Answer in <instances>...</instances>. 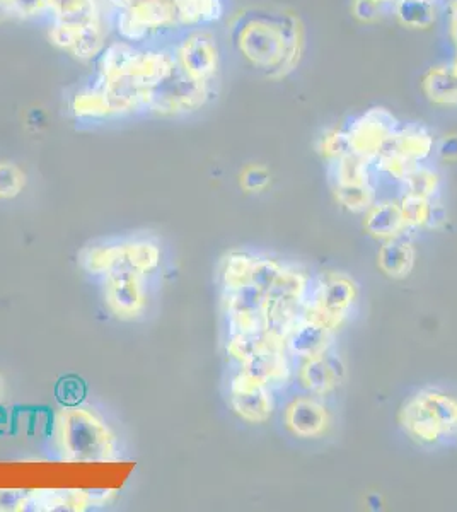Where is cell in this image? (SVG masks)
Instances as JSON below:
<instances>
[{"label": "cell", "mask_w": 457, "mask_h": 512, "mask_svg": "<svg viewBox=\"0 0 457 512\" xmlns=\"http://www.w3.org/2000/svg\"><path fill=\"white\" fill-rule=\"evenodd\" d=\"M444 14H446L447 38L451 41L452 48L457 50V0H446Z\"/></svg>", "instance_id": "8d00e7d4"}, {"label": "cell", "mask_w": 457, "mask_h": 512, "mask_svg": "<svg viewBox=\"0 0 457 512\" xmlns=\"http://www.w3.org/2000/svg\"><path fill=\"white\" fill-rule=\"evenodd\" d=\"M174 59L185 76L217 89L222 74V48L210 28L181 30L171 40Z\"/></svg>", "instance_id": "8992f818"}, {"label": "cell", "mask_w": 457, "mask_h": 512, "mask_svg": "<svg viewBox=\"0 0 457 512\" xmlns=\"http://www.w3.org/2000/svg\"><path fill=\"white\" fill-rule=\"evenodd\" d=\"M440 2H446V0H440Z\"/></svg>", "instance_id": "7bdbcfd3"}, {"label": "cell", "mask_w": 457, "mask_h": 512, "mask_svg": "<svg viewBox=\"0 0 457 512\" xmlns=\"http://www.w3.org/2000/svg\"><path fill=\"white\" fill-rule=\"evenodd\" d=\"M440 188H442V176L439 171L427 163H418L410 169V173L401 183L400 195L432 200L439 197Z\"/></svg>", "instance_id": "484cf974"}, {"label": "cell", "mask_w": 457, "mask_h": 512, "mask_svg": "<svg viewBox=\"0 0 457 512\" xmlns=\"http://www.w3.org/2000/svg\"><path fill=\"white\" fill-rule=\"evenodd\" d=\"M128 262L132 267L137 268L140 274L151 272L159 262V250L151 243H134L127 245Z\"/></svg>", "instance_id": "4dcf8cb0"}, {"label": "cell", "mask_w": 457, "mask_h": 512, "mask_svg": "<svg viewBox=\"0 0 457 512\" xmlns=\"http://www.w3.org/2000/svg\"><path fill=\"white\" fill-rule=\"evenodd\" d=\"M420 89L430 105L457 108V76L451 62L435 64L425 70Z\"/></svg>", "instance_id": "d6986e66"}, {"label": "cell", "mask_w": 457, "mask_h": 512, "mask_svg": "<svg viewBox=\"0 0 457 512\" xmlns=\"http://www.w3.org/2000/svg\"><path fill=\"white\" fill-rule=\"evenodd\" d=\"M57 443L67 463H108L116 458L115 436L87 408L65 407L58 414Z\"/></svg>", "instance_id": "3957f363"}, {"label": "cell", "mask_w": 457, "mask_h": 512, "mask_svg": "<svg viewBox=\"0 0 457 512\" xmlns=\"http://www.w3.org/2000/svg\"><path fill=\"white\" fill-rule=\"evenodd\" d=\"M142 275L128 262L127 245L122 262L106 272V301L116 315L134 318L145 306V291Z\"/></svg>", "instance_id": "30bf717a"}, {"label": "cell", "mask_w": 457, "mask_h": 512, "mask_svg": "<svg viewBox=\"0 0 457 512\" xmlns=\"http://www.w3.org/2000/svg\"><path fill=\"white\" fill-rule=\"evenodd\" d=\"M69 108L79 122L101 123L116 118L105 89L94 77L93 81L81 84L70 93Z\"/></svg>", "instance_id": "e0dca14e"}, {"label": "cell", "mask_w": 457, "mask_h": 512, "mask_svg": "<svg viewBox=\"0 0 457 512\" xmlns=\"http://www.w3.org/2000/svg\"><path fill=\"white\" fill-rule=\"evenodd\" d=\"M29 494L24 490H0V512H18L28 509Z\"/></svg>", "instance_id": "e575fe53"}, {"label": "cell", "mask_w": 457, "mask_h": 512, "mask_svg": "<svg viewBox=\"0 0 457 512\" xmlns=\"http://www.w3.org/2000/svg\"><path fill=\"white\" fill-rule=\"evenodd\" d=\"M275 391L261 384L249 383L234 376L229 388V400L236 414L248 424H265L275 410Z\"/></svg>", "instance_id": "5bb4252c"}, {"label": "cell", "mask_w": 457, "mask_h": 512, "mask_svg": "<svg viewBox=\"0 0 457 512\" xmlns=\"http://www.w3.org/2000/svg\"><path fill=\"white\" fill-rule=\"evenodd\" d=\"M11 18V14L7 11V7L4 6V2L0 0V23H4V21H9Z\"/></svg>", "instance_id": "ab89813d"}, {"label": "cell", "mask_w": 457, "mask_h": 512, "mask_svg": "<svg viewBox=\"0 0 457 512\" xmlns=\"http://www.w3.org/2000/svg\"><path fill=\"white\" fill-rule=\"evenodd\" d=\"M401 431L422 448H440L457 441V395L440 388H422L403 403Z\"/></svg>", "instance_id": "7a4b0ae2"}, {"label": "cell", "mask_w": 457, "mask_h": 512, "mask_svg": "<svg viewBox=\"0 0 457 512\" xmlns=\"http://www.w3.org/2000/svg\"><path fill=\"white\" fill-rule=\"evenodd\" d=\"M106 18L118 40L134 45L168 43L181 31L174 0H139Z\"/></svg>", "instance_id": "277c9868"}, {"label": "cell", "mask_w": 457, "mask_h": 512, "mask_svg": "<svg viewBox=\"0 0 457 512\" xmlns=\"http://www.w3.org/2000/svg\"><path fill=\"white\" fill-rule=\"evenodd\" d=\"M435 154L446 163L457 161V135L451 134L435 142Z\"/></svg>", "instance_id": "d590c367"}, {"label": "cell", "mask_w": 457, "mask_h": 512, "mask_svg": "<svg viewBox=\"0 0 457 512\" xmlns=\"http://www.w3.org/2000/svg\"><path fill=\"white\" fill-rule=\"evenodd\" d=\"M400 125L401 122L394 117L393 111L384 106H372L360 113L359 117L352 118L345 127L348 149L372 163L379 154L388 149L389 142Z\"/></svg>", "instance_id": "9c48e42d"}, {"label": "cell", "mask_w": 457, "mask_h": 512, "mask_svg": "<svg viewBox=\"0 0 457 512\" xmlns=\"http://www.w3.org/2000/svg\"><path fill=\"white\" fill-rule=\"evenodd\" d=\"M48 21H91L106 16L103 0H45Z\"/></svg>", "instance_id": "d4e9b609"}, {"label": "cell", "mask_w": 457, "mask_h": 512, "mask_svg": "<svg viewBox=\"0 0 457 512\" xmlns=\"http://www.w3.org/2000/svg\"><path fill=\"white\" fill-rule=\"evenodd\" d=\"M241 185H243L246 192H261V190H265L270 185V173L263 166L251 164V166L244 169L243 175H241Z\"/></svg>", "instance_id": "836d02e7"}, {"label": "cell", "mask_w": 457, "mask_h": 512, "mask_svg": "<svg viewBox=\"0 0 457 512\" xmlns=\"http://www.w3.org/2000/svg\"><path fill=\"white\" fill-rule=\"evenodd\" d=\"M333 340L335 332H331L330 328L301 316L285 337V349L292 361H302L331 349L335 344Z\"/></svg>", "instance_id": "9a60e30c"}, {"label": "cell", "mask_w": 457, "mask_h": 512, "mask_svg": "<svg viewBox=\"0 0 457 512\" xmlns=\"http://www.w3.org/2000/svg\"><path fill=\"white\" fill-rule=\"evenodd\" d=\"M444 4L440 0H396L389 16L408 30H430L444 14Z\"/></svg>", "instance_id": "ffe728a7"}, {"label": "cell", "mask_w": 457, "mask_h": 512, "mask_svg": "<svg viewBox=\"0 0 457 512\" xmlns=\"http://www.w3.org/2000/svg\"><path fill=\"white\" fill-rule=\"evenodd\" d=\"M227 38L236 57L268 81L292 76L307 50L304 21L289 7L239 9L227 21Z\"/></svg>", "instance_id": "6da1fadb"}, {"label": "cell", "mask_w": 457, "mask_h": 512, "mask_svg": "<svg viewBox=\"0 0 457 512\" xmlns=\"http://www.w3.org/2000/svg\"><path fill=\"white\" fill-rule=\"evenodd\" d=\"M181 30L210 28L226 16V0H174Z\"/></svg>", "instance_id": "603a6c76"}, {"label": "cell", "mask_w": 457, "mask_h": 512, "mask_svg": "<svg viewBox=\"0 0 457 512\" xmlns=\"http://www.w3.org/2000/svg\"><path fill=\"white\" fill-rule=\"evenodd\" d=\"M449 62H451L452 69H454V72H456L457 76V50H454V55H452V59L449 60Z\"/></svg>", "instance_id": "b9f144b4"}, {"label": "cell", "mask_w": 457, "mask_h": 512, "mask_svg": "<svg viewBox=\"0 0 457 512\" xmlns=\"http://www.w3.org/2000/svg\"><path fill=\"white\" fill-rule=\"evenodd\" d=\"M434 134L423 123H401L386 151L394 152L410 163H427L435 152Z\"/></svg>", "instance_id": "2e32d148"}, {"label": "cell", "mask_w": 457, "mask_h": 512, "mask_svg": "<svg viewBox=\"0 0 457 512\" xmlns=\"http://www.w3.org/2000/svg\"><path fill=\"white\" fill-rule=\"evenodd\" d=\"M4 395H6V384H4V379L0 376V402L4 400Z\"/></svg>", "instance_id": "60d3db41"}, {"label": "cell", "mask_w": 457, "mask_h": 512, "mask_svg": "<svg viewBox=\"0 0 457 512\" xmlns=\"http://www.w3.org/2000/svg\"><path fill=\"white\" fill-rule=\"evenodd\" d=\"M26 185L23 171L12 163H0V198L18 197Z\"/></svg>", "instance_id": "1f68e13d"}, {"label": "cell", "mask_w": 457, "mask_h": 512, "mask_svg": "<svg viewBox=\"0 0 457 512\" xmlns=\"http://www.w3.org/2000/svg\"><path fill=\"white\" fill-rule=\"evenodd\" d=\"M415 256V248L405 236L389 239L377 253V265L389 279H406L415 267Z\"/></svg>", "instance_id": "7402d4cb"}, {"label": "cell", "mask_w": 457, "mask_h": 512, "mask_svg": "<svg viewBox=\"0 0 457 512\" xmlns=\"http://www.w3.org/2000/svg\"><path fill=\"white\" fill-rule=\"evenodd\" d=\"M331 422L330 407L319 396L302 393L285 405V429L297 439H319L330 431Z\"/></svg>", "instance_id": "7c38bea8"}, {"label": "cell", "mask_w": 457, "mask_h": 512, "mask_svg": "<svg viewBox=\"0 0 457 512\" xmlns=\"http://www.w3.org/2000/svg\"><path fill=\"white\" fill-rule=\"evenodd\" d=\"M413 166H415V163H410L408 159L401 158V156L391 151L382 152L372 161L374 175L379 176L381 180L388 181L389 185L398 188L401 187V183H403Z\"/></svg>", "instance_id": "f1b7e54d"}, {"label": "cell", "mask_w": 457, "mask_h": 512, "mask_svg": "<svg viewBox=\"0 0 457 512\" xmlns=\"http://www.w3.org/2000/svg\"><path fill=\"white\" fill-rule=\"evenodd\" d=\"M400 207L403 212L406 226L410 231L413 229H423L432 224V214H434L437 198H418L411 195H400Z\"/></svg>", "instance_id": "83f0119b"}, {"label": "cell", "mask_w": 457, "mask_h": 512, "mask_svg": "<svg viewBox=\"0 0 457 512\" xmlns=\"http://www.w3.org/2000/svg\"><path fill=\"white\" fill-rule=\"evenodd\" d=\"M316 149L326 163H330L333 159L340 158L342 154L350 151L345 128H326L318 137Z\"/></svg>", "instance_id": "f546056e"}, {"label": "cell", "mask_w": 457, "mask_h": 512, "mask_svg": "<svg viewBox=\"0 0 457 512\" xmlns=\"http://www.w3.org/2000/svg\"><path fill=\"white\" fill-rule=\"evenodd\" d=\"M331 190H333L336 202L353 214H365L379 200L376 183L331 187Z\"/></svg>", "instance_id": "4316f807"}, {"label": "cell", "mask_w": 457, "mask_h": 512, "mask_svg": "<svg viewBox=\"0 0 457 512\" xmlns=\"http://www.w3.org/2000/svg\"><path fill=\"white\" fill-rule=\"evenodd\" d=\"M236 376L249 383L267 386L277 391L285 388L294 378L292 357L285 347H270L249 357L248 361L239 364Z\"/></svg>", "instance_id": "4fadbf2b"}, {"label": "cell", "mask_w": 457, "mask_h": 512, "mask_svg": "<svg viewBox=\"0 0 457 512\" xmlns=\"http://www.w3.org/2000/svg\"><path fill=\"white\" fill-rule=\"evenodd\" d=\"M93 502V494L84 490H33L28 506L35 511H81Z\"/></svg>", "instance_id": "cb8c5ba5"}, {"label": "cell", "mask_w": 457, "mask_h": 512, "mask_svg": "<svg viewBox=\"0 0 457 512\" xmlns=\"http://www.w3.org/2000/svg\"><path fill=\"white\" fill-rule=\"evenodd\" d=\"M367 2H371L374 6L379 7V9L386 12V16H389V9H391L396 0H367Z\"/></svg>", "instance_id": "f35d334b"}, {"label": "cell", "mask_w": 457, "mask_h": 512, "mask_svg": "<svg viewBox=\"0 0 457 512\" xmlns=\"http://www.w3.org/2000/svg\"><path fill=\"white\" fill-rule=\"evenodd\" d=\"M86 396V386L81 379H62L57 386V400L64 407H77Z\"/></svg>", "instance_id": "d6a6232c"}, {"label": "cell", "mask_w": 457, "mask_h": 512, "mask_svg": "<svg viewBox=\"0 0 457 512\" xmlns=\"http://www.w3.org/2000/svg\"><path fill=\"white\" fill-rule=\"evenodd\" d=\"M359 301V286L352 277L340 272H328L311 280V289L301 316L338 332L352 316Z\"/></svg>", "instance_id": "5b68a950"}, {"label": "cell", "mask_w": 457, "mask_h": 512, "mask_svg": "<svg viewBox=\"0 0 457 512\" xmlns=\"http://www.w3.org/2000/svg\"><path fill=\"white\" fill-rule=\"evenodd\" d=\"M215 94L217 89L191 81L176 64L173 74L152 91L147 113L157 117H186L203 110Z\"/></svg>", "instance_id": "52a82bcc"}, {"label": "cell", "mask_w": 457, "mask_h": 512, "mask_svg": "<svg viewBox=\"0 0 457 512\" xmlns=\"http://www.w3.org/2000/svg\"><path fill=\"white\" fill-rule=\"evenodd\" d=\"M331 187H350V185H369L374 183V169L369 159L348 151L340 158L326 163Z\"/></svg>", "instance_id": "44dd1931"}, {"label": "cell", "mask_w": 457, "mask_h": 512, "mask_svg": "<svg viewBox=\"0 0 457 512\" xmlns=\"http://www.w3.org/2000/svg\"><path fill=\"white\" fill-rule=\"evenodd\" d=\"M135 2H139V0H103V7H105L106 16H108L113 12L123 11L127 7L134 6Z\"/></svg>", "instance_id": "74e56055"}, {"label": "cell", "mask_w": 457, "mask_h": 512, "mask_svg": "<svg viewBox=\"0 0 457 512\" xmlns=\"http://www.w3.org/2000/svg\"><path fill=\"white\" fill-rule=\"evenodd\" d=\"M365 233L372 238L389 241V239L403 238L410 233L401 212L400 202L393 198L377 200L371 209L364 214Z\"/></svg>", "instance_id": "ac0fdd59"}, {"label": "cell", "mask_w": 457, "mask_h": 512, "mask_svg": "<svg viewBox=\"0 0 457 512\" xmlns=\"http://www.w3.org/2000/svg\"><path fill=\"white\" fill-rule=\"evenodd\" d=\"M108 18L91 21H48V38L55 47L79 62L98 60L106 48L108 38Z\"/></svg>", "instance_id": "ba28073f"}, {"label": "cell", "mask_w": 457, "mask_h": 512, "mask_svg": "<svg viewBox=\"0 0 457 512\" xmlns=\"http://www.w3.org/2000/svg\"><path fill=\"white\" fill-rule=\"evenodd\" d=\"M297 362L299 367L294 373V378L301 386V390L319 398H328L333 395L342 386L347 376V366L333 347L323 354Z\"/></svg>", "instance_id": "8fae6325"}]
</instances>
